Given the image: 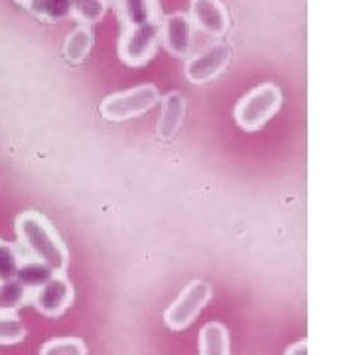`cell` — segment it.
I'll use <instances>...</instances> for the list:
<instances>
[{"mask_svg":"<svg viewBox=\"0 0 355 355\" xmlns=\"http://www.w3.org/2000/svg\"><path fill=\"white\" fill-rule=\"evenodd\" d=\"M14 231L18 237V245L22 247L26 257L36 259L48 265L55 272H65L69 266V251L62 241L60 233L51 225V221L44 214L28 209L16 217Z\"/></svg>","mask_w":355,"mask_h":355,"instance_id":"6da1fadb","label":"cell"},{"mask_svg":"<svg viewBox=\"0 0 355 355\" xmlns=\"http://www.w3.org/2000/svg\"><path fill=\"white\" fill-rule=\"evenodd\" d=\"M282 93L272 83H263L253 91H249L235 107V121L237 125L249 132H254L266 125L275 114L279 113Z\"/></svg>","mask_w":355,"mask_h":355,"instance_id":"7a4b0ae2","label":"cell"},{"mask_svg":"<svg viewBox=\"0 0 355 355\" xmlns=\"http://www.w3.org/2000/svg\"><path fill=\"white\" fill-rule=\"evenodd\" d=\"M160 38H162L160 20L127 26L123 28L119 38V58L130 67L148 64L158 50Z\"/></svg>","mask_w":355,"mask_h":355,"instance_id":"3957f363","label":"cell"},{"mask_svg":"<svg viewBox=\"0 0 355 355\" xmlns=\"http://www.w3.org/2000/svg\"><path fill=\"white\" fill-rule=\"evenodd\" d=\"M158 101H160L158 89L148 83V85H139L135 89L109 95L99 105V111H101L103 119L119 123V121H128V119H135V116H140L142 113L150 111Z\"/></svg>","mask_w":355,"mask_h":355,"instance_id":"277c9868","label":"cell"},{"mask_svg":"<svg viewBox=\"0 0 355 355\" xmlns=\"http://www.w3.org/2000/svg\"><path fill=\"white\" fill-rule=\"evenodd\" d=\"M211 300V288L203 280L190 282L164 312V322L170 330H186L200 316L205 304Z\"/></svg>","mask_w":355,"mask_h":355,"instance_id":"5b68a950","label":"cell"},{"mask_svg":"<svg viewBox=\"0 0 355 355\" xmlns=\"http://www.w3.org/2000/svg\"><path fill=\"white\" fill-rule=\"evenodd\" d=\"M73 298H76V291L71 280L67 279L65 272H55L42 286L32 291L30 304L44 316L58 318L73 304Z\"/></svg>","mask_w":355,"mask_h":355,"instance_id":"8992f818","label":"cell"},{"mask_svg":"<svg viewBox=\"0 0 355 355\" xmlns=\"http://www.w3.org/2000/svg\"><path fill=\"white\" fill-rule=\"evenodd\" d=\"M229 60H231V48L223 42H217L214 46H209L190 58L186 62L184 73L190 83L202 85V83L216 79L227 67Z\"/></svg>","mask_w":355,"mask_h":355,"instance_id":"52a82bcc","label":"cell"},{"mask_svg":"<svg viewBox=\"0 0 355 355\" xmlns=\"http://www.w3.org/2000/svg\"><path fill=\"white\" fill-rule=\"evenodd\" d=\"M190 20L203 34L221 38L229 30V12L221 0H191Z\"/></svg>","mask_w":355,"mask_h":355,"instance_id":"ba28073f","label":"cell"},{"mask_svg":"<svg viewBox=\"0 0 355 355\" xmlns=\"http://www.w3.org/2000/svg\"><path fill=\"white\" fill-rule=\"evenodd\" d=\"M193 32L196 28L191 24L188 14L176 12L166 16L162 22V40H164L166 50L172 55L186 58L193 48Z\"/></svg>","mask_w":355,"mask_h":355,"instance_id":"9c48e42d","label":"cell"},{"mask_svg":"<svg viewBox=\"0 0 355 355\" xmlns=\"http://www.w3.org/2000/svg\"><path fill=\"white\" fill-rule=\"evenodd\" d=\"M107 4H113L123 28L160 20L158 0H107Z\"/></svg>","mask_w":355,"mask_h":355,"instance_id":"30bf717a","label":"cell"},{"mask_svg":"<svg viewBox=\"0 0 355 355\" xmlns=\"http://www.w3.org/2000/svg\"><path fill=\"white\" fill-rule=\"evenodd\" d=\"M184 109L186 103L184 97L172 91L168 93L162 101V114H160V123H158V137L162 140H172L178 135V130L182 127L184 121Z\"/></svg>","mask_w":355,"mask_h":355,"instance_id":"8fae6325","label":"cell"},{"mask_svg":"<svg viewBox=\"0 0 355 355\" xmlns=\"http://www.w3.org/2000/svg\"><path fill=\"white\" fill-rule=\"evenodd\" d=\"M200 355H231L229 330L221 322H207L200 330Z\"/></svg>","mask_w":355,"mask_h":355,"instance_id":"7c38bea8","label":"cell"},{"mask_svg":"<svg viewBox=\"0 0 355 355\" xmlns=\"http://www.w3.org/2000/svg\"><path fill=\"white\" fill-rule=\"evenodd\" d=\"M91 48H93V30L85 24L77 26L65 40V60L69 64H81V62H85Z\"/></svg>","mask_w":355,"mask_h":355,"instance_id":"4fadbf2b","label":"cell"},{"mask_svg":"<svg viewBox=\"0 0 355 355\" xmlns=\"http://www.w3.org/2000/svg\"><path fill=\"white\" fill-rule=\"evenodd\" d=\"M30 296H32V291L16 277L0 280V312L20 310L22 306L30 304Z\"/></svg>","mask_w":355,"mask_h":355,"instance_id":"5bb4252c","label":"cell"},{"mask_svg":"<svg viewBox=\"0 0 355 355\" xmlns=\"http://www.w3.org/2000/svg\"><path fill=\"white\" fill-rule=\"evenodd\" d=\"M53 275H55L53 268H50L48 265H44V263H40L36 259L26 257L24 263L20 265L18 272H16V279L20 280L22 284H26L30 291H34V288L42 286L46 280L51 279Z\"/></svg>","mask_w":355,"mask_h":355,"instance_id":"9a60e30c","label":"cell"},{"mask_svg":"<svg viewBox=\"0 0 355 355\" xmlns=\"http://www.w3.org/2000/svg\"><path fill=\"white\" fill-rule=\"evenodd\" d=\"M26 254L18 243H8L0 239V280L14 279Z\"/></svg>","mask_w":355,"mask_h":355,"instance_id":"2e32d148","label":"cell"},{"mask_svg":"<svg viewBox=\"0 0 355 355\" xmlns=\"http://www.w3.org/2000/svg\"><path fill=\"white\" fill-rule=\"evenodd\" d=\"M26 338V326L16 312H0V345H14Z\"/></svg>","mask_w":355,"mask_h":355,"instance_id":"e0dca14e","label":"cell"},{"mask_svg":"<svg viewBox=\"0 0 355 355\" xmlns=\"http://www.w3.org/2000/svg\"><path fill=\"white\" fill-rule=\"evenodd\" d=\"M107 12V0H71V16L85 26L99 22Z\"/></svg>","mask_w":355,"mask_h":355,"instance_id":"ac0fdd59","label":"cell"},{"mask_svg":"<svg viewBox=\"0 0 355 355\" xmlns=\"http://www.w3.org/2000/svg\"><path fill=\"white\" fill-rule=\"evenodd\" d=\"M40 355H87V345L81 338H55L42 345Z\"/></svg>","mask_w":355,"mask_h":355,"instance_id":"d6986e66","label":"cell"},{"mask_svg":"<svg viewBox=\"0 0 355 355\" xmlns=\"http://www.w3.org/2000/svg\"><path fill=\"white\" fill-rule=\"evenodd\" d=\"M286 355H308V342L302 340V342L292 343L291 347L286 349Z\"/></svg>","mask_w":355,"mask_h":355,"instance_id":"ffe728a7","label":"cell"},{"mask_svg":"<svg viewBox=\"0 0 355 355\" xmlns=\"http://www.w3.org/2000/svg\"><path fill=\"white\" fill-rule=\"evenodd\" d=\"M16 2H20V4H22V6H26V8H28V6H30V2H32V0H16Z\"/></svg>","mask_w":355,"mask_h":355,"instance_id":"44dd1931","label":"cell"}]
</instances>
